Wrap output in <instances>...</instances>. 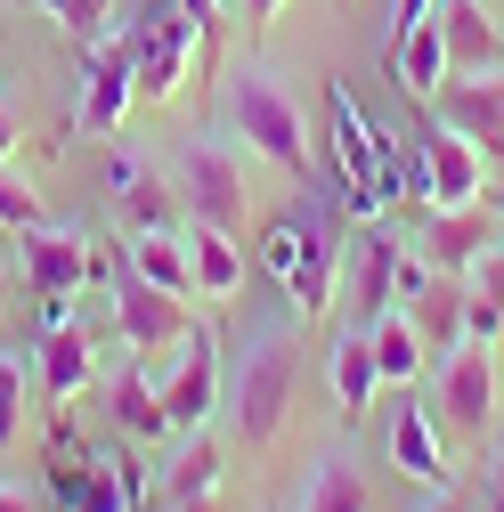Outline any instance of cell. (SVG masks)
Returning <instances> with one entry per match:
<instances>
[{
  "label": "cell",
  "instance_id": "6da1fadb",
  "mask_svg": "<svg viewBox=\"0 0 504 512\" xmlns=\"http://www.w3.org/2000/svg\"><path fill=\"white\" fill-rule=\"evenodd\" d=\"M261 269L277 277L285 309H301V317L334 309V285H342V212H334L326 187H309V196L261 236Z\"/></svg>",
  "mask_w": 504,
  "mask_h": 512
},
{
  "label": "cell",
  "instance_id": "7a4b0ae2",
  "mask_svg": "<svg viewBox=\"0 0 504 512\" xmlns=\"http://www.w3.org/2000/svg\"><path fill=\"white\" fill-rule=\"evenodd\" d=\"M293 382H301V342L285 326L252 334L236 366H220V407L236 415L244 447H269L285 431V407H293Z\"/></svg>",
  "mask_w": 504,
  "mask_h": 512
},
{
  "label": "cell",
  "instance_id": "3957f363",
  "mask_svg": "<svg viewBox=\"0 0 504 512\" xmlns=\"http://www.w3.org/2000/svg\"><path fill=\"white\" fill-rule=\"evenodd\" d=\"M326 122H334V179H342L350 212H358V220L399 212V139H391L342 82L326 90Z\"/></svg>",
  "mask_w": 504,
  "mask_h": 512
},
{
  "label": "cell",
  "instance_id": "277c9868",
  "mask_svg": "<svg viewBox=\"0 0 504 512\" xmlns=\"http://www.w3.org/2000/svg\"><path fill=\"white\" fill-rule=\"evenodd\" d=\"M228 131L244 139V147H261L285 179H301L309 187V122H301V106H293V90L269 74V66H244L236 82H228Z\"/></svg>",
  "mask_w": 504,
  "mask_h": 512
},
{
  "label": "cell",
  "instance_id": "5b68a950",
  "mask_svg": "<svg viewBox=\"0 0 504 512\" xmlns=\"http://www.w3.org/2000/svg\"><path fill=\"white\" fill-rule=\"evenodd\" d=\"M196 49H204V33H196V17L179 9V0H147V9L131 17V57H139V98H179V82H187V66H196Z\"/></svg>",
  "mask_w": 504,
  "mask_h": 512
},
{
  "label": "cell",
  "instance_id": "8992f818",
  "mask_svg": "<svg viewBox=\"0 0 504 512\" xmlns=\"http://www.w3.org/2000/svg\"><path fill=\"white\" fill-rule=\"evenodd\" d=\"M334 293H350V326H358V334H374V326L399 309V236H391L383 220H366V228L342 244V285H334Z\"/></svg>",
  "mask_w": 504,
  "mask_h": 512
},
{
  "label": "cell",
  "instance_id": "52a82bcc",
  "mask_svg": "<svg viewBox=\"0 0 504 512\" xmlns=\"http://www.w3.org/2000/svg\"><path fill=\"white\" fill-rule=\"evenodd\" d=\"M131 106H139V57H131V33L90 41V49H82V106H74V131H82V139H114Z\"/></svg>",
  "mask_w": 504,
  "mask_h": 512
},
{
  "label": "cell",
  "instance_id": "ba28073f",
  "mask_svg": "<svg viewBox=\"0 0 504 512\" xmlns=\"http://www.w3.org/2000/svg\"><path fill=\"white\" fill-rule=\"evenodd\" d=\"M179 196L204 228H244V155L220 147V139H187L179 147Z\"/></svg>",
  "mask_w": 504,
  "mask_h": 512
},
{
  "label": "cell",
  "instance_id": "9c48e42d",
  "mask_svg": "<svg viewBox=\"0 0 504 512\" xmlns=\"http://www.w3.org/2000/svg\"><path fill=\"white\" fill-rule=\"evenodd\" d=\"M90 277H106L114 285V326H122V342H131V350H147V342H179L187 326H196V317H187V301L179 293H163V285H147L131 261H122V269H90Z\"/></svg>",
  "mask_w": 504,
  "mask_h": 512
},
{
  "label": "cell",
  "instance_id": "30bf717a",
  "mask_svg": "<svg viewBox=\"0 0 504 512\" xmlns=\"http://www.w3.org/2000/svg\"><path fill=\"white\" fill-rule=\"evenodd\" d=\"M155 391H163V423L171 431H196L220 407V334L187 326L179 334V366H171V382H155Z\"/></svg>",
  "mask_w": 504,
  "mask_h": 512
},
{
  "label": "cell",
  "instance_id": "8fae6325",
  "mask_svg": "<svg viewBox=\"0 0 504 512\" xmlns=\"http://www.w3.org/2000/svg\"><path fill=\"white\" fill-rule=\"evenodd\" d=\"M431 415H448L456 431H488V415H496V358H488V342H456L448 350Z\"/></svg>",
  "mask_w": 504,
  "mask_h": 512
},
{
  "label": "cell",
  "instance_id": "7c38bea8",
  "mask_svg": "<svg viewBox=\"0 0 504 512\" xmlns=\"http://www.w3.org/2000/svg\"><path fill=\"white\" fill-rule=\"evenodd\" d=\"M415 147H423V171H431V212H464V204H480V147L464 139V131H448V122H423L415 131Z\"/></svg>",
  "mask_w": 504,
  "mask_h": 512
},
{
  "label": "cell",
  "instance_id": "4fadbf2b",
  "mask_svg": "<svg viewBox=\"0 0 504 512\" xmlns=\"http://www.w3.org/2000/svg\"><path fill=\"white\" fill-rule=\"evenodd\" d=\"M439 122L464 131L480 155H504V66L496 74H448L439 82Z\"/></svg>",
  "mask_w": 504,
  "mask_h": 512
},
{
  "label": "cell",
  "instance_id": "5bb4252c",
  "mask_svg": "<svg viewBox=\"0 0 504 512\" xmlns=\"http://www.w3.org/2000/svg\"><path fill=\"white\" fill-rule=\"evenodd\" d=\"M423 244H431V269H448V277H472V261L488 244H504L496 212L464 204V212H423Z\"/></svg>",
  "mask_w": 504,
  "mask_h": 512
},
{
  "label": "cell",
  "instance_id": "9a60e30c",
  "mask_svg": "<svg viewBox=\"0 0 504 512\" xmlns=\"http://www.w3.org/2000/svg\"><path fill=\"white\" fill-rule=\"evenodd\" d=\"M17 244H25L33 293H74V285H90V269H98V252H90L74 228H25Z\"/></svg>",
  "mask_w": 504,
  "mask_h": 512
},
{
  "label": "cell",
  "instance_id": "2e32d148",
  "mask_svg": "<svg viewBox=\"0 0 504 512\" xmlns=\"http://www.w3.org/2000/svg\"><path fill=\"white\" fill-rule=\"evenodd\" d=\"M57 488L74 496V512H139V496H147V472H139L131 456H98V464L57 472Z\"/></svg>",
  "mask_w": 504,
  "mask_h": 512
},
{
  "label": "cell",
  "instance_id": "e0dca14e",
  "mask_svg": "<svg viewBox=\"0 0 504 512\" xmlns=\"http://www.w3.org/2000/svg\"><path fill=\"white\" fill-rule=\"evenodd\" d=\"M439 33H448V74H496L504 66V25L480 0H448V9H439Z\"/></svg>",
  "mask_w": 504,
  "mask_h": 512
},
{
  "label": "cell",
  "instance_id": "ac0fdd59",
  "mask_svg": "<svg viewBox=\"0 0 504 512\" xmlns=\"http://www.w3.org/2000/svg\"><path fill=\"white\" fill-rule=\"evenodd\" d=\"M391 464H399L415 488H448V456H439L431 407H391Z\"/></svg>",
  "mask_w": 504,
  "mask_h": 512
},
{
  "label": "cell",
  "instance_id": "d6986e66",
  "mask_svg": "<svg viewBox=\"0 0 504 512\" xmlns=\"http://www.w3.org/2000/svg\"><path fill=\"white\" fill-rule=\"evenodd\" d=\"M391 74H399L407 98H439V82H448V33H439V17H423L391 41Z\"/></svg>",
  "mask_w": 504,
  "mask_h": 512
},
{
  "label": "cell",
  "instance_id": "ffe728a7",
  "mask_svg": "<svg viewBox=\"0 0 504 512\" xmlns=\"http://www.w3.org/2000/svg\"><path fill=\"white\" fill-rule=\"evenodd\" d=\"M187 269H196V293L204 301H236L244 293V252H236V236L228 228H187Z\"/></svg>",
  "mask_w": 504,
  "mask_h": 512
},
{
  "label": "cell",
  "instance_id": "44dd1931",
  "mask_svg": "<svg viewBox=\"0 0 504 512\" xmlns=\"http://www.w3.org/2000/svg\"><path fill=\"white\" fill-rule=\"evenodd\" d=\"M131 269L147 277V285H163V293H196V269H187V228H139L131 236Z\"/></svg>",
  "mask_w": 504,
  "mask_h": 512
},
{
  "label": "cell",
  "instance_id": "7402d4cb",
  "mask_svg": "<svg viewBox=\"0 0 504 512\" xmlns=\"http://www.w3.org/2000/svg\"><path fill=\"white\" fill-rule=\"evenodd\" d=\"M301 512H374V488H366V472L350 456H326L301 480Z\"/></svg>",
  "mask_w": 504,
  "mask_h": 512
},
{
  "label": "cell",
  "instance_id": "603a6c76",
  "mask_svg": "<svg viewBox=\"0 0 504 512\" xmlns=\"http://www.w3.org/2000/svg\"><path fill=\"white\" fill-rule=\"evenodd\" d=\"M464 301H472V277H448V269H439V285H431L407 317H415V334H423V342L456 350V342H464Z\"/></svg>",
  "mask_w": 504,
  "mask_h": 512
},
{
  "label": "cell",
  "instance_id": "cb8c5ba5",
  "mask_svg": "<svg viewBox=\"0 0 504 512\" xmlns=\"http://www.w3.org/2000/svg\"><path fill=\"white\" fill-rule=\"evenodd\" d=\"M374 391H383V374H374V342L350 326V334L334 342V399H342V415H366Z\"/></svg>",
  "mask_w": 504,
  "mask_h": 512
},
{
  "label": "cell",
  "instance_id": "d4e9b609",
  "mask_svg": "<svg viewBox=\"0 0 504 512\" xmlns=\"http://www.w3.org/2000/svg\"><path fill=\"white\" fill-rule=\"evenodd\" d=\"M366 342H374V374H383V382H415V374L431 366V358H423V334H415V317H407V309H391Z\"/></svg>",
  "mask_w": 504,
  "mask_h": 512
},
{
  "label": "cell",
  "instance_id": "484cf974",
  "mask_svg": "<svg viewBox=\"0 0 504 512\" xmlns=\"http://www.w3.org/2000/svg\"><path fill=\"white\" fill-rule=\"evenodd\" d=\"M82 382H90V342H82L74 326L41 334V391H49V399H74Z\"/></svg>",
  "mask_w": 504,
  "mask_h": 512
},
{
  "label": "cell",
  "instance_id": "4316f807",
  "mask_svg": "<svg viewBox=\"0 0 504 512\" xmlns=\"http://www.w3.org/2000/svg\"><path fill=\"white\" fill-rule=\"evenodd\" d=\"M106 399H114V423L131 431V439H155V431H171V423H163V391H155V382H147L139 366H122Z\"/></svg>",
  "mask_w": 504,
  "mask_h": 512
},
{
  "label": "cell",
  "instance_id": "83f0119b",
  "mask_svg": "<svg viewBox=\"0 0 504 512\" xmlns=\"http://www.w3.org/2000/svg\"><path fill=\"white\" fill-rule=\"evenodd\" d=\"M196 496H220V447L212 439H187L163 472V504H196Z\"/></svg>",
  "mask_w": 504,
  "mask_h": 512
},
{
  "label": "cell",
  "instance_id": "f1b7e54d",
  "mask_svg": "<svg viewBox=\"0 0 504 512\" xmlns=\"http://www.w3.org/2000/svg\"><path fill=\"white\" fill-rule=\"evenodd\" d=\"M114 212L131 220V236H139V228H179V220H171V187H163L155 171H147V179H139V187H131V196H122Z\"/></svg>",
  "mask_w": 504,
  "mask_h": 512
},
{
  "label": "cell",
  "instance_id": "f546056e",
  "mask_svg": "<svg viewBox=\"0 0 504 512\" xmlns=\"http://www.w3.org/2000/svg\"><path fill=\"white\" fill-rule=\"evenodd\" d=\"M17 9H49V17L66 25L82 49H90V41H106V0H17Z\"/></svg>",
  "mask_w": 504,
  "mask_h": 512
},
{
  "label": "cell",
  "instance_id": "4dcf8cb0",
  "mask_svg": "<svg viewBox=\"0 0 504 512\" xmlns=\"http://www.w3.org/2000/svg\"><path fill=\"white\" fill-rule=\"evenodd\" d=\"M17 423H25V358L0 350V447L17 439Z\"/></svg>",
  "mask_w": 504,
  "mask_h": 512
},
{
  "label": "cell",
  "instance_id": "1f68e13d",
  "mask_svg": "<svg viewBox=\"0 0 504 512\" xmlns=\"http://www.w3.org/2000/svg\"><path fill=\"white\" fill-rule=\"evenodd\" d=\"M139 179H147V163H139V147H122V139H114V155L98 163V196H114V204H122V196H131Z\"/></svg>",
  "mask_w": 504,
  "mask_h": 512
},
{
  "label": "cell",
  "instance_id": "d6a6232c",
  "mask_svg": "<svg viewBox=\"0 0 504 512\" xmlns=\"http://www.w3.org/2000/svg\"><path fill=\"white\" fill-rule=\"evenodd\" d=\"M0 228H41V196H33V187L25 179H9V171H0Z\"/></svg>",
  "mask_w": 504,
  "mask_h": 512
},
{
  "label": "cell",
  "instance_id": "836d02e7",
  "mask_svg": "<svg viewBox=\"0 0 504 512\" xmlns=\"http://www.w3.org/2000/svg\"><path fill=\"white\" fill-rule=\"evenodd\" d=\"M431 285H439V269L423 261V252H407V244H399V309H415Z\"/></svg>",
  "mask_w": 504,
  "mask_h": 512
},
{
  "label": "cell",
  "instance_id": "e575fe53",
  "mask_svg": "<svg viewBox=\"0 0 504 512\" xmlns=\"http://www.w3.org/2000/svg\"><path fill=\"white\" fill-rule=\"evenodd\" d=\"M472 293H480V301L504 317V244H488L480 261H472Z\"/></svg>",
  "mask_w": 504,
  "mask_h": 512
},
{
  "label": "cell",
  "instance_id": "d590c367",
  "mask_svg": "<svg viewBox=\"0 0 504 512\" xmlns=\"http://www.w3.org/2000/svg\"><path fill=\"white\" fill-rule=\"evenodd\" d=\"M179 9L196 17V33H204V49H196V57H212V49H220V33H228V9H220V0H179Z\"/></svg>",
  "mask_w": 504,
  "mask_h": 512
},
{
  "label": "cell",
  "instance_id": "8d00e7d4",
  "mask_svg": "<svg viewBox=\"0 0 504 512\" xmlns=\"http://www.w3.org/2000/svg\"><path fill=\"white\" fill-rule=\"evenodd\" d=\"M496 334H504V317H496V309L472 293V301H464V342H496Z\"/></svg>",
  "mask_w": 504,
  "mask_h": 512
},
{
  "label": "cell",
  "instance_id": "74e56055",
  "mask_svg": "<svg viewBox=\"0 0 504 512\" xmlns=\"http://www.w3.org/2000/svg\"><path fill=\"white\" fill-rule=\"evenodd\" d=\"M236 9H244V33H252V41H261V33L277 25V9H285V0H236Z\"/></svg>",
  "mask_w": 504,
  "mask_h": 512
},
{
  "label": "cell",
  "instance_id": "f35d334b",
  "mask_svg": "<svg viewBox=\"0 0 504 512\" xmlns=\"http://www.w3.org/2000/svg\"><path fill=\"white\" fill-rule=\"evenodd\" d=\"M488 512H504V439L488 447Z\"/></svg>",
  "mask_w": 504,
  "mask_h": 512
},
{
  "label": "cell",
  "instance_id": "ab89813d",
  "mask_svg": "<svg viewBox=\"0 0 504 512\" xmlns=\"http://www.w3.org/2000/svg\"><path fill=\"white\" fill-rule=\"evenodd\" d=\"M423 17H431V0H399V17H391V41H399L407 25H423Z\"/></svg>",
  "mask_w": 504,
  "mask_h": 512
},
{
  "label": "cell",
  "instance_id": "60d3db41",
  "mask_svg": "<svg viewBox=\"0 0 504 512\" xmlns=\"http://www.w3.org/2000/svg\"><path fill=\"white\" fill-rule=\"evenodd\" d=\"M17 147V106H9V90H0V155Z\"/></svg>",
  "mask_w": 504,
  "mask_h": 512
},
{
  "label": "cell",
  "instance_id": "b9f144b4",
  "mask_svg": "<svg viewBox=\"0 0 504 512\" xmlns=\"http://www.w3.org/2000/svg\"><path fill=\"white\" fill-rule=\"evenodd\" d=\"M0 512H41V504H33L25 488H0Z\"/></svg>",
  "mask_w": 504,
  "mask_h": 512
},
{
  "label": "cell",
  "instance_id": "7bdbcfd3",
  "mask_svg": "<svg viewBox=\"0 0 504 512\" xmlns=\"http://www.w3.org/2000/svg\"><path fill=\"white\" fill-rule=\"evenodd\" d=\"M171 512H228L220 496H196V504H171Z\"/></svg>",
  "mask_w": 504,
  "mask_h": 512
},
{
  "label": "cell",
  "instance_id": "ee69618b",
  "mask_svg": "<svg viewBox=\"0 0 504 512\" xmlns=\"http://www.w3.org/2000/svg\"><path fill=\"white\" fill-rule=\"evenodd\" d=\"M423 512H456V504H448V496H439V504H423Z\"/></svg>",
  "mask_w": 504,
  "mask_h": 512
}]
</instances>
